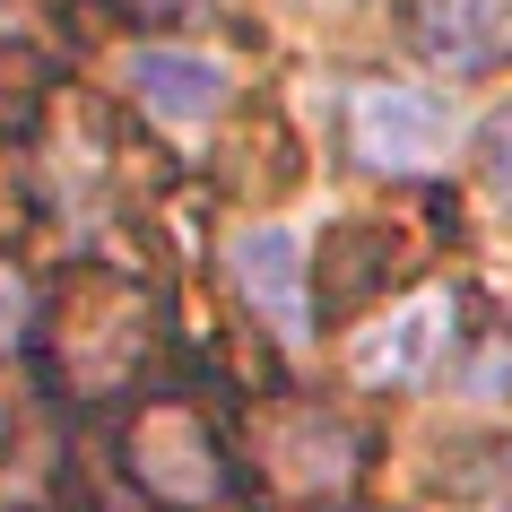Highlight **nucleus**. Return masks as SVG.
<instances>
[{
    "instance_id": "obj_2",
    "label": "nucleus",
    "mask_w": 512,
    "mask_h": 512,
    "mask_svg": "<svg viewBox=\"0 0 512 512\" xmlns=\"http://www.w3.org/2000/svg\"><path fill=\"white\" fill-rule=\"evenodd\" d=\"M113 469H122V486L148 495L157 512H243L252 504L226 426H217L191 391H139V400H122Z\"/></svg>"
},
{
    "instance_id": "obj_12",
    "label": "nucleus",
    "mask_w": 512,
    "mask_h": 512,
    "mask_svg": "<svg viewBox=\"0 0 512 512\" xmlns=\"http://www.w3.org/2000/svg\"><path fill=\"white\" fill-rule=\"evenodd\" d=\"M96 9L122 27H200L209 18V0H96Z\"/></svg>"
},
{
    "instance_id": "obj_8",
    "label": "nucleus",
    "mask_w": 512,
    "mask_h": 512,
    "mask_svg": "<svg viewBox=\"0 0 512 512\" xmlns=\"http://www.w3.org/2000/svg\"><path fill=\"white\" fill-rule=\"evenodd\" d=\"M452 330H460V304L443 296V287H426L391 330L365 339V374H374V382H426L434 365L452 356Z\"/></svg>"
},
{
    "instance_id": "obj_13",
    "label": "nucleus",
    "mask_w": 512,
    "mask_h": 512,
    "mask_svg": "<svg viewBox=\"0 0 512 512\" xmlns=\"http://www.w3.org/2000/svg\"><path fill=\"white\" fill-rule=\"evenodd\" d=\"M0 452H9V408H0Z\"/></svg>"
},
{
    "instance_id": "obj_9",
    "label": "nucleus",
    "mask_w": 512,
    "mask_h": 512,
    "mask_svg": "<svg viewBox=\"0 0 512 512\" xmlns=\"http://www.w3.org/2000/svg\"><path fill=\"white\" fill-rule=\"evenodd\" d=\"M122 79H131V96L148 113H165V122H200V113L226 105V70L200 61V53H174V44H139Z\"/></svg>"
},
{
    "instance_id": "obj_4",
    "label": "nucleus",
    "mask_w": 512,
    "mask_h": 512,
    "mask_svg": "<svg viewBox=\"0 0 512 512\" xmlns=\"http://www.w3.org/2000/svg\"><path fill=\"white\" fill-rule=\"evenodd\" d=\"M348 157L365 174H434L452 157V105L400 79H356L348 87Z\"/></svg>"
},
{
    "instance_id": "obj_10",
    "label": "nucleus",
    "mask_w": 512,
    "mask_h": 512,
    "mask_svg": "<svg viewBox=\"0 0 512 512\" xmlns=\"http://www.w3.org/2000/svg\"><path fill=\"white\" fill-rule=\"evenodd\" d=\"M35 330H44V287L27 278V261L0 252V356L35 348Z\"/></svg>"
},
{
    "instance_id": "obj_1",
    "label": "nucleus",
    "mask_w": 512,
    "mask_h": 512,
    "mask_svg": "<svg viewBox=\"0 0 512 512\" xmlns=\"http://www.w3.org/2000/svg\"><path fill=\"white\" fill-rule=\"evenodd\" d=\"M35 339H53V382L79 391V408L139 400L148 356H157V296L139 278L105 270V261H79L70 287L44 296V330Z\"/></svg>"
},
{
    "instance_id": "obj_11",
    "label": "nucleus",
    "mask_w": 512,
    "mask_h": 512,
    "mask_svg": "<svg viewBox=\"0 0 512 512\" xmlns=\"http://www.w3.org/2000/svg\"><path fill=\"white\" fill-rule=\"evenodd\" d=\"M478 174H486V191H495V209L512 217V105L478 131Z\"/></svg>"
},
{
    "instance_id": "obj_6",
    "label": "nucleus",
    "mask_w": 512,
    "mask_h": 512,
    "mask_svg": "<svg viewBox=\"0 0 512 512\" xmlns=\"http://www.w3.org/2000/svg\"><path fill=\"white\" fill-rule=\"evenodd\" d=\"M226 278H235V296L278 330V339H313V278H304V252L287 226H252V235L226 243Z\"/></svg>"
},
{
    "instance_id": "obj_3",
    "label": "nucleus",
    "mask_w": 512,
    "mask_h": 512,
    "mask_svg": "<svg viewBox=\"0 0 512 512\" xmlns=\"http://www.w3.org/2000/svg\"><path fill=\"white\" fill-rule=\"evenodd\" d=\"M252 443L270 460V478L296 495L304 512H339L365 478V460H374V434L356 426L348 408L330 400H278L252 417Z\"/></svg>"
},
{
    "instance_id": "obj_5",
    "label": "nucleus",
    "mask_w": 512,
    "mask_h": 512,
    "mask_svg": "<svg viewBox=\"0 0 512 512\" xmlns=\"http://www.w3.org/2000/svg\"><path fill=\"white\" fill-rule=\"evenodd\" d=\"M408 53L443 79H478L512 61V0H400Z\"/></svg>"
},
{
    "instance_id": "obj_7",
    "label": "nucleus",
    "mask_w": 512,
    "mask_h": 512,
    "mask_svg": "<svg viewBox=\"0 0 512 512\" xmlns=\"http://www.w3.org/2000/svg\"><path fill=\"white\" fill-rule=\"evenodd\" d=\"M391 278H400V226H391V217H348V226L322 243L313 296H322V313H365V304L391 296Z\"/></svg>"
}]
</instances>
